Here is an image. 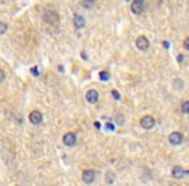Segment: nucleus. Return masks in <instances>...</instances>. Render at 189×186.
Returning <instances> with one entry per match:
<instances>
[{
    "label": "nucleus",
    "instance_id": "nucleus-4",
    "mask_svg": "<svg viewBox=\"0 0 189 186\" xmlns=\"http://www.w3.org/2000/svg\"><path fill=\"white\" fill-rule=\"evenodd\" d=\"M62 142L64 145L67 146V147H73L75 144H77V134L73 133V132H69L66 133L64 137H62Z\"/></svg>",
    "mask_w": 189,
    "mask_h": 186
},
{
    "label": "nucleus",
    "instance_id": "nucleus-12",
    "mask_svg": "<svg viewBox=\"0 0 189 186\" xmlns=\"http://www.w3.org/2000/svg\"><path fill=\"white\" fill-rule=\"evenodd\" d=\"M114 180H115L114 173H113V172H108V173H106V176H105V182H106V184H108V185H111L113 182H114Z\"/></svg>",
    "mask_w": 189,
    "mask_h": 186
},
{
    "label": "nucleus",
    "instance_id": "nucleus-22",
    "mask_svg": "<svg viewBox=\"0 0 189 186\" xmlns=\"http://www.w3.org/2000/svg\"><path fill=\"white\" fill-rule=\"evenodd\" d=\"M4 80H5V72L3 70H0V84H2Z\"/></svg>",
    "mask_w": 189,
    "mask_h": 186
},
{
    "label": "nucleus",
    "instance_id": "nucleus-11",
    "mask_svg": "<svg viewBox=\"0 0 189 186\" xmlns=\"http://www.w3.org/2000/svg\"><path fill=\"white\" fill-rule=\"evenodd\" d=\"M74 26H75V29H83L86 26L84 17L80 14H75L74 16Z\"/></svg>",
    "mask_w": 189,
    "mask_h": 186
},
{
    "label": "nucleus",
    "instance_id": "nucleus-3",
    "mask_svg": "<svg viewBox=\"0 0 189 186\" xmlns=\"http://www.w3.org/2000/svg\"><path fill=\"white\" fill-rule=\"evenodd\" d=\"M183 140H184V137H183V133H180V132H172L171 134L168 136V142L172 146H179V145H181Z\"/></svg>",
    "mask_w": 189,
    "mask_h": 186
},
{
    "label": "nucleus",
    "instance_id": "nucleus-15",
    "mask_svg": "<svg viewBox=\"0 0 189 186\" xmlns=\"http://www.w3.org/2000/svg\"><path fill=\"white\" fill-rule=\"evenodd\" d=\"M7 31H8V25L3 21H0V35H4Z\"/></svg>",
    "mask_w": 189,
    "mask_h": 186
},
{
    "label": "nucleus",
    "instance_id": "nucleus-19",
    "mask_svg": "<svg viewBox=\"0 0 189 186\" xmlns=\"http://www.w3.org/2000/svg\"><path fill=\"white\" fill-rule=\"evenodd\" d=\"M105 128L108 129V131H114V126H113L111 123H106L105 124Z\"/></svg>",
    "mask_w": 189,
    "mask_h": 186
},
{
    "label": "nucleus",
    "instance_id": "nucleus-20",
    "mask_svg": "<svg viewBox=\"0 0 189 186\" xmlns=\"http://www.w3.org/2000/svg\"><path fill=\"white\" fill-rule=\"evenodd\" d=\"M111 93H113V97H114L115 100H119V98H121V95H119V92H118V91H115V89H114V91H113Z\"/></svg>",
    "mask_w": 189,
    "mask_h": 186
},
{
    "label": "nucleus",
    "instance_id": "nucleus-1",
    "mask_svg": "<svg viewBox=\"0 0 189 186\" xmlns=\"http://www.w3.org/2000/svg\"><path fill=\"white\" fill-rule=\"evenodd\" d=\"M43 21L46 23H48V25L57 23L60 21V16L53 10H46L43 13Z\"/></svg>",
    "mask_w": 189,
    "mask_h": 186
},
{
    "label": "nucleus",
    "instance_id": "nucleus-17",
    "mask_svg": "<svg viewBox=\"0 0 189 186\" xmlns=\"http://www.w3.org/2000/svg\"><path fill=\"white\" fill-rule=\"evenodd\" d=\"M115 123L118 126H123L124 124V116L123 115H117L115 116Z\"/></svg>",
    "mask_w": 189,
    "mask_h": 186
},
{
    "label": "nucleus",
    "instance_id": "nucleus-13",
    "mask_svg": "<svg viewBox=\"0 0 189 186\" xmlns=\"http://www.w3.org/2000/svg\"><path fill=\"white\" fill-rule=\"evenodd\" d=\"M95 3H96V0H82V5L84 8H92Z\"/></svg>",
    "mask_w": 189,
    "mask_h": 186
},
{
    "label": "nucleus",
    "instance_id": "nucleus-2",
    "mask_svg": "<svg viewBox=\"0 0 189 186\" xmlns=\"http://www.w3.org/2000/svg\"><path fill=\"white\" fill-rule=\"evenodd\" d=\"M140 126L144 128V129H152L154 126H155V120L152 115H145L141 118L140 120Z\"/></svg>",
    "mask_w": 189,
    "mask_h": 186
},
{
    "label": "nucleus",
    "instance_id": "nucleus-5",
    "mask_svg": "<svg viewBox=\"0 0 189 186\" xmlns=\"http://www.w3.org/2000/svg\"><path fill=\"white\" fill-rule=\"evenodd\" d=\"M29 120L31 124H34V126H39V124L42 123L43 120V115L39 110H34V111H31L30 115H29Z\"/></svg>",
    "mask_w": 189,
    "mask_h": 186
},
{
    "label": "nucleus",
    "instance_id": "nucleus-7",
    "mask_svg": "<svg viewBox=\"0 0 189 186\" xmlns=\"http://www.w3.org/2000/svg\"><path fill=\"white\" fill-rule=\"evenodd\" d=\"M95 178H96V173L92 169H86L83 172V175H82V180H83L84 184H92L95 181Z\"/></svg>",
    "mask_w": 189,
    "mask_h": 186
},
{
    "label": "nucleus",
    "instance_id": "nucleus-23",
    "mask_svg": "<svg viewBox=\"0 0 189 186\" xmlns=\"http://www.w3.org/2000/svg\"><path fill=\"white\" fill-rule=\"evenodd\" d=\"M178 61H183V56H178Z\"/></svg>",
    "mask_w": 189,
    "mask_h": 186
},
{
    "label": "nucleus",
    "instance_id": "nucleus-18",
    "mask_svg": "<svg viewBox=\"0 0 189 186\" xmlns=\"http://www.w3.org/2000/svg\"><path fill=\"white\" fill-rule=\"evenodd\" d=\"M100 79H101V80H108L109 79V74L106 71H101V72H100Z\"/></svg>",
    "mask_w": 189,
    "mask_h": 186
},
{
    "label": "nucleus",
    "instance_id": "nucleus-9",
    "mask_svg": "<svg viewBox=\"0 0 189 186\" xmlns=\"http://www.w3.org/2000/svg\"><path fill=\"white\" fill-rule=\"evenodd\" d=\"M86 100L90 103H96L99 100V92L96 89H90L86 93Z\"/></svg>",
    "mask_w": 189,
    "mask_h": 186
},
{
    "label": "nucleus",
    "instance_id": "nucleus-14",
    "mask_svg": "<svg viewBox=\"0 0 189 186\" xmlns=\"http://www.w3.org/2000/svg\"><path fill=\"white\" fill-rule=\"evenodd\" d=\"M181 113L184 115L189 114V101H184L181 103Z\"/></svg>",
    "mask_w": 189,
    "mask_h": 186
},
{
    "label": "nucleus",
    "instance_id": "nucleus-16",
    "mask_svg": "<svg viewBox=\"0 0 189 186\" xmlns=\"http://www.w3.org/2000/svg\"><path fill=\"white\" fill-rule=\"evenodd\" d=\"M183 87H184V84H183V80L181 79H176L174 82V88L175 89H181Z\"/></svg>",
    "mask_w": 189,
    "mask_h": 186
},
{
    "label": "nucleus",
    "instance_id": "nucleus-21",
    "mask_svg": "<svg viewBox=\"0 0 189 186\" xmlns=\"http://www.w3.org/2000/svg\"><path fill=\"white\" fill-rule=\"evenodd\" d=\"M184 49L185 51H189V38L184 39Z\"/></svg>",
    "mask_w": 189,
    "mask_h": 186
},
{
    "label": "nucleus",
    "instance_id": "nucleus-24",
    "mask_svg": "<svg viewBox=\"0 0 189 186\" xmlns=\"http://www.w3.org/2000/svg\"><path fill=\"white\" fill-rule=\"evenodd\" d=\"M134 2H141V3H144V0H134Z\"/></svg>",
    "mask_w": 189,
    "mask_h": 186
},
{
    "label": "nucleus",
    "instance_id": "nucleus-10",
    "mask_svg": "<svg viewBox=\"0 0 189 186\" xmlns=\"http://www.w3.org/2000/svg\"><path fill=\"white\" fill-rule=\"evenodd\" d=\"M144 9H145V4L141 3V2H132L131 4V10H132V13H135V14H141Z\"/></svg>",
    "mask_w": 189,
    "mask_h": 186
},
{
    "label": "nucleus",
    "instance_id": "nucleus-8",
    "mask_svg": "<svg viewBox=\"0 0 189 186\" xmlns=\"http://www.w3.org/2000/svg\"><path fill=\"white\" fill-rule=\"evenodd\" d=\"M136 47L137 49H140V51H147L149 48V40L145 36H139L136 39Z\"/></svg>",
    "mask_w": 189,
    "mask_h": 186
},
{
    "label": "nucleus",
    "instance_id": "nucleus-6",
    "mask_svg": "<svg viewBox=\"0 0 189 186\" xmlns=\"http://www.w3.org/2000/svg\"><path fill=\"white\" fill-rule=\"evenodd\" d=\"M171 175H172L174 178H183V177H187L189 175V172L185 171L181 165H175L174 168H172Z\"/></svg>",
    "mask_w": 189,
    "mask_h": 186
}]
</instances>
